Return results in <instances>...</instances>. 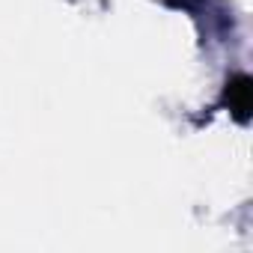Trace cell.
<instances>
[{
    "label": "cell",
    "instance_id": "obj_1",
    "mask_svg": "<svg viewBox=\"0 0 253 253\" xmlns=\"http://www.w3.org/2000/svg\"><path fill=\"white\" fill-rule=\"evenodd\" d=\"M223 101L229 104V110L235 113V119L247 122V119H250V104H253V86H250V78H247V75H235V78H229V81H226Z\"/></svg>",
    "mask_w": 253,
    "mask_h": 253
}]
</instances>
